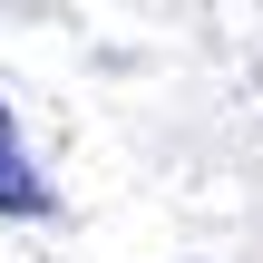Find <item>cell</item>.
I'll use <instances>...</instances> for the list:
<instances>
[{"label": "cell", "instance_id": "obj_1", "mask_svg": "<svg viewBox=\"0 0 263 263\" xmlns=\"http://www.w3.org/2000/svg\"><path fill=\"white\" fill-rule=\"evenodd\" d=\"M59 195H49V176L29 166V146H20V117H10V98H0V215H49Z\"/></svg>", "mask_w": 263, "mask_h": 263}]
</instances>
